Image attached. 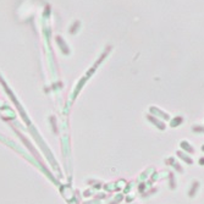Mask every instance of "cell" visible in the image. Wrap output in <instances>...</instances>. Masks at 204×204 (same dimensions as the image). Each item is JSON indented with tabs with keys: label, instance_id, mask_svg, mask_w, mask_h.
I'll list each match as a JSON object with an SVG mask.
<instances>
[{
	"label": "cell",
	"instance_id": "1",
	"mask_svg": "<svg viewBox=\"0 0 204 204\" xmlns=\"http://www.w3.org/2000/svg\"><path fill=\"white\" fill-rule=\"evenodd\" d=\"M198 188H199V182H198V181H194V182L192 183L191 190L188 191V196H190V197H194V194H196V192L198 191Z\"/></svg>",
	"mask_w": 204,
	"mask_h": 204
},
{
	"label": "cell",
	"instance_id": "2",
	"mask_svg": "<svg viewBox=\"0 0 204 204\" xmlns=\"http://www.w3.org/2000/svg\"><path fill=\"white\" fill-rule=\"evenodd\" d=\"M150 111L152 112H155L156 115H159V117H161V119H164V120H169L170 119V116L167 114H165V112H163V111H160L159 109H155V108H152L150 109Z\"/></svg>",
	"mask_w": 204,
	"mask_h": 204
},
{
	"label": "cell",
	"instance_id": "3",
	"mask_svg": "<svg viewBox=\"0 0 204 204\" xmlns=\"http://www.w3.org/2000/svg\"><path fill=\"white\" fill-rule=\"evenodd\" d=\"M148 119H149L150 121H152V122L154 123V125H156V127H159L160 130H164V128H165V125H164V123H163V122H160V121H159L158 119H154V117L152 116V115H148Z\"/></svg>",
	"mask_w": 204,
	"mask_h": 204
},
{
	"label": "cell",
	"instance_id": "4",
	"mask_svg": "<svg viewBox=\"0 0 204 204\" xmlns=\"http://www.w3.org/2000/svg\"><path fill=\"white\" fill-rule=\"evenodd\" d=\"M177 155H179V156L182 159V160H185L188 165H192V164H193V160H192V159H191L190 156L186 155L185 153H182V152H177Z\"/></svg>",
	"mask_w": 204,
	"mask_h": 204
},
{
	"label": "cell",
	"instance_id": "5",
	"mask_svg": "<svg viewBox=\"0 0 204 204\" xmlns=\"http://www.w3.org/2000/svg\"><path fill=\"white\" fill-rule=\"evenodd\" d=\"M181 147L186 150V152H188V153H194V149L190 146V143H188V142H186V141H182L181 142Z\"/></svg>",
	"mask_w": 204,
	"mask_h": 204
},
{
	"label": "cell",
	"instance_id": "6",
	"mask_svg": "<svg viewBox=\"0 0 204 204\" xmlns=\"http://www.w3.org/2000/svg\"><path fill=\"white\" fill-rule=\"evenodd\" d=\"M182 121H183V119H182L181 116H177L176 119H174V120L171 121V126H172V127L179 126V125H181V123H182Z\"/></svg>",
	"mask_w": 204,
	"mask_h": 204
},
{
	"label": "cell",
	"instance_id": "7",
	"mask_svg": "<svg viewBox=\"0 0 204 204\" xmlns=\"http://www.w3.org/2000/svg\"><path fill=\"white\" fill-rule=\"evenodd\" d=\"M169 180H170V188H171V190H175L176 182H175V180H174V174H172V172L169 174Z\"/></svg>",
	"mask_w": 204,
	"mask_h": 204
},
{
	"label": "cell",
	"instance_id": "8",
	"mask_svg": "<svg viewBox=\"0 0 204 204\" xmlns=\"http://www.w3.org/2000/svg\"><path fill=\"white\" fill-rule=\"evenodd\" d=\"M193 131H198V132H200V131H204V128H200V127H193Z\"/></svg>",
	"mask_w": 204,
	"mask_h": 204
},
{
	"label": "cell",
	"instance_id": "9",
	"mask_svg": "<svg viewBox=\"0 0 204 204\" xmlns=\"http://www.w3.org/2000/svg\"><path fill=\"white\" fill-rule=\"evenodd\" d=\"M199 165H204V158H200L199 159Z\"/></svg>",
	"mask_w": 204,
	"mask_h": 204
},
{
	"label": "cell",
	"instance_id": "10",
	"mask_svg": "<svg viewBox=\"0 0 204 204\" xmlns=\"http://www.w3.org/2000/svg\"><path fill=\"white\" fill-rule=\"evenodd\" d=\"M202 150H203V152H204V146H203V147H202Z\"/></svg>",
	"mask_w": 204,
	"mask_h": 204
}]
</instances>
